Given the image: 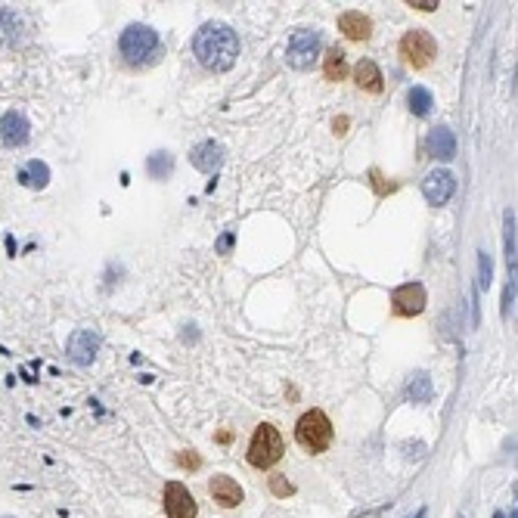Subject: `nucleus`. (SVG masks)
I'll return each instance as SVG.
<instances>
[{
    "label": "nucleus",
    "mask_w": 518,
    "mask_h": 518,
    "mask_svg": "<svg viewBox=\"0 0 518 518\" xmlns=\"http://www.w3.org/2000/svg\"><path fill=\"white\" fill-rule=\"evenodd\" d=\"M193 53H196V59L205 69L227 72V69H233L236 56H239V38H236V31L230 25L208 22L193 38Z\"/></svg>",
    "instance_id": "f257e3e1"
},
{
    "label": "nucleus",
    "mask_w": 518,
    "mask_h": 518,
    "mask_svg": "<svg viewBox=\"0 0 518 518\" xmlns=\"http://www.w3.org/2000/svg\"><path fill=\"white\" fill-rule=\"evenodd\" d=\"M320 31H311V28H301L288 38V47H286V63L292 69H311L313 59L320 56Z\"/></svg>",
    "instance_id": "39448f33"
},
{
    "label": "nucleus",
    "mask_w": 518,
    "mask_h": 518,
    "mask_svg": "<svg viewBox=\"0 0 518 518\" xmlns=\"http://www.w3.org/2000/svg\"><path fill=\"white\" fill-rule=\"evenodd\" d=\"M426 146H428V156L441 158V161H450L456 156V137H453V131H450V127H435V131L428 134Z\"/></svg>",
    "instance_id": "2eb2a0df"
},
{
    "label": "nucleus",
    "mask_w": 518,
    "mask_h": 518,
    "mask_svg": "<svg viewBox=\"0 0 518 518\" xmlns=\"http://www.w3.org/2000/svg\"><path fill=\"white\" fill-rule=\"evenodd\" d=\"M338 31L351 41H369L372 22H369V16H363L360 10H347V13L338 16Z\"/></svg>",
    "instance_id": "4468645a"
},
{
    "label": "nucleus",
    "mask_w": 518,
    "mask_h": 518,
    "mask_svg": "<svg viewBox=\"0 0 518 518\" xmlns=\"http://www.w3.org/2000/svg\"><path fill=\"white\" fill-rule=\"evenodd\" d=\"M401 56L413 65V69H426L431 59L438 56V44H435V38H431L428 31L413 28L401 38Z\"/></svg>",
    "instance_id": "423d86ee"
},
{
    "label": "nucleus",
    "mask_w": 518,
    "mask_h": 518,
    "mask_svg": "<svg viewBox=\"0 0 518 518\" xmlns=\"http://www.w3.org/2000/svg\"><path fill=\"white\" fill-rule=\"evenodd\" d=\"M279 456H283V435L270 422H261L249 444V463L254 469H270L279 463Z\"/></svg>",
    "instance_id": "20e7f679"
},
{
    "label": "nucleus",
    "mask_w": 518,
    "mask_h": 518,
    "mask_svg": "<svg viewBox=\"0 0 518 518\" xmlns=\"http://www.w3.org/2000/svg\"><path fill=\"white\" fill-rule=\"evenodd\" d=\"M456 193V177L450 171H431L426 180H422V196H426L428 205H447Z\"/></svg>",
    "instance_id": "9d476101"
},
{
    "label": "nucleus",
    "mask_w": 518,
    "mask_h": 518,
    "mask_svg": "<svg viewBox=\"0 0 518 518\" xmlns=\"http://www.w3.org/2000/svg\"><path fill=\"white\" fill-rule=\"evenodd\" d=\"M295 438L308 453H323L333 444V422L326 419L323 410H308L295 426Z\"/></svg>",
    "instance_id": "7ed1b4c3"
},
{
    "label": "nucleus",
    "mask_w": 518,
    "mask_h": 518,
    "mask_svg": "<svg viewBox=\"0 0 518 518\" xmlns=\"http://www.w3.org/2000/svg\"><path fill=\"white\" fill-rule=\"evenodd\" d=\"M345 127H347V118H335V131L345 134Z\"/></svg>",
    "instance_id": "c85d7f7f"
},
{
    "label": "nucleus",
    "mask_w": 518,
    "mask_h": 518,
    "mask_svg": "<svg viewBox=\"0 0 518 518\" xmlns=\"http://www.w3.org/2000/svg\"><path fill=\"white\" fill-rule=\"evenodd\" d=\"M171 171H174V156L168 149H158L146 158V174L152 180H165V177H171Z\"/></svg>",
    "instance_id": "a211bd4d"
},
{
    "label": "nucleus",
    "mask_w": 518,
    "mask_h": 518,
    "mask_svg": "<svg viewBox=\"0 0 518 518\" xmlns=\"http://www.w3.org/2000/svg\"><path fill=\"white\" fill-rule=\"evenodd\" d=\"M478 267H481V288L490 286V274H494V264H490V254L481 252L478 254Z\"/></svg>",
    "instance_id": "5701e85b"
},
{
    "label": "nucleus",
    "mask_w": 518,
    "mask_h": 518,
    "mask_svg": "<svg viewBox=\"0 0 518 518\" xmlns=\"http://www.w3.org/2000/svg\"><path fill=\"white\" fill-rule=\"evenodd\" d=\"M406 397H410L413 404H428L431 401V379L428 372H416L410 379V385H406Z\"/></svg>",
    "instance_id": "6ab92c4d"
},
{
    "label": "nucleus",
    "mask_w": 518,
    "mask_h": 518,
    "mask_svg": "<svg viewBox=\"0 0 518 518\" xmlns=\"http://www.w3.org/2000/svg\"><path fill=\"white\" fill-rule=\"evenodd\" d=\"M354 81H357V87L360 90H367V93H382V72H379V65L372 63V59H360L357 65H354Z\"/></svg>",
    "instance_id": "dca6fc26"
},
{
    "label": "nucleus",
    "mask_w": 518,
    "mask_h": 518,
    "mask_svg": "<svg viewBox=\"0 0 518 518\" xmlns=\"http://www.w3.org/2000/svg\"><path fill=\"white\" fill-rule=\"evenodd\" d=\"M323 72H326V78L329 81H345V75H347V63H345V53L338 47H333L326 53V65H323Z\"/></svg>",
    "instance_id": "aec40b11"
},
{
    "label": "nucleus",
    "mask_w": 518,
    "mask_h": 518,
    "mask_svg": "<svg viewBox=\"0 0 518 518\" xmlns=\"http://www.w3.org/2000/svg\"><path fill=\"white\" fill-rule=\"evenodd\" d=\"M69 360L75 367H90L97 360V351H99V335L93 329H75L72 338H69Z\"/></svg>",
    "instance_id": "6e6552de"
},
{
    "label": "nucleus",
    "mask_w": 518,
    "mask_h": 518,
    "mask_svg": "<svg viewBox=\"0 0 518 518\" xmlns=\"http://www.w3.org/2000/svg\"><path fill=\"white\" fill-rule=\"evenodd\" d=\"M506 258H509V270L515 274V215L506 211Z\"/></svg>",
    "instance_id": "4be33fe9"
},
{
    "label": "nucleus",
    "mask_w": 518,
    "mask_h": 518,
    "mask_svg": "<svg viewBox=\"0 0 518 518\" xmlns=\"http://www.w3.org/2000/svg\"><path fill=\"white\" fill-rule=\"evenodd\" d=\"M270 490H274L276 497H288V494H292L295 487H292V484L286 481V475H274V478H270Z\"/></svg>",
    "instance_id": "b1692460"
},
{
    "label": "nucleus",
    "mask_w": 518,
    "mask_h": 518,
    "mask_svg": "<svg viewBox=\"0 0 518 518\" xmlns=\"http://www.w3.org/2000/svg\"><path fill=\"white\" fill-rule=\"evenodd\" d=\"M512 298H515V283H509L506 286V298H503V313H509V304H512Z\"/></svg>",
    "instance_id": "bb28decb"
},
{
    "label": "nucleus",
    "mask_w": 518,
    "mask_h": 518,
    "mask_svg": "<svg viewBox=\"0 0 518 518\" xmlns=\"http://www.w3.org/2000/svg\"><path fill=\"white\" fill-rule=\"evenodd\" d=\"M165 512L168 518H196V500L180 481L165 484Z\"/></svg>",
    "instance_id": "1a4fd4ad"
},
{
    "label": "nucleus",
    "mask_w": 518,
    "mask_h": 518,
    "mask_svg": "<svg viewBox=\"0 0 518 518\" xmlns=\"http://www.w3.org/2000/svg\"><path fill=\"white\" fill-rule=\"evenodd\" d=\"M158 50V31L149 25H127L118 38V53L124 56V63L131 65H143L156 56Z\"/></svg>",
    "instance_id": "f03ea898"
},
{
    "label": "nucleus",
    "mask_w": 518,
    "mask_h": 518,
    "mask_svg": "<svg viewBox=\"0 0 518 518\" xmlns=\"http://www.w3.org/2000/svg\"><path fill=\"white\" fill-rule=\"evenodd\" d=\"M410 6H416L422 13H431V10H438V0H410Z\"/></svg>",
    "instance_id": "a878e982"
},
{
    "label": "nucleus",
    "mask_w": 518,
    "mask_h": 518,
    "mask_svg": "<svg viewBox=\"0 0 518 518\" xmlns=\"http://www.w3.org/2000/svg\"><path fill=\"white\" fill-rule=\"evenodd\" d=\"M406 103H410V112L413 115H428L431 112V106H435V99H431V90H426V87H413L410 93H406Z\"/></svg>",
    "instance_id": "412c9836"
},
{
    "label": "nucleus",
    "mask_w": 518,
    "mask_h": 518,
    "mask_svg": "<svg viewBox=\"0 0 518 518\" xmlns=\"http://www.w3.org/2000/svg\"><path fill=\"white\" fill-rule=\"evenodd\" d=\"M190 161H193V168H199V171L215 174L217 168L224 165V146L215 140H205V143H199V146H193Z\"/></svg>",
    "instance_id": "ddd939ff"
},
{
    "label": "nucleus",
    "mask_w": 518,
    "mask_h": 518,
    "mask_svg": "<svg viewBox=\"0 0 518 518\" xmlns=\"http://www.w3.org/2000/svg\"><path fill=\"white\" fill-rule=\"evenodd\" d=\"M0 140L6 143V146H25L28 143V118L22 112H6L0 118Z\"/></svg>",
    "instance_id": "f8f14e48"
},
{
    "label": "nucleus",
    "mask_w": 518,
    "mask_h": 518,
    "mask_svg": "<svg viewBox=\"0 0 518 518\" xmlns=\"http://www.w3.org/2000/svg\"><path fill=\"white\" fill-rule=\"evenodd\" d=\"M19 180L25 186H31V190H44V186L50 183V168L41 158H35V161H28V165L19 171Z\"/></svg>",
    "instance_id": "f3484780"
},
{
    "label": "nucleus",
    "mask_w": 518,
    "mask_h": 518,
    "mask_svg": "<svg viewBox=\"0 0 518 518\" xmlns=\"http://www.w3.org/2000/svg\"><path fill=\"white\" fill-rule=\"evenodd\" d=\"M230 245H233V236H230V233H227V236H224V239H220V252H227V249H230Z\"/></svg>",
    "instance_id": "cd10ccee"
},
{
    "label": "nucleus",
    "mask_w": 518,
    "mask_h": 518,
    "mask_svg": "<svg viewBox=\"0 0 518 518\" xmlns=\"http://www.w3.org/2000/svg\"><path fill=\"white\" fill-rule=\"evenodd\" d=\"M392 304L397 317H419L426 311V286L422 283H404L392 292Z\"/></svg>",
    "instance_id": "0eeeda50"
},
{
    "label": "nucleus",
    "mask_w": 518,
    "mask_h": 518,
    "mask_svg": "<svg viewBox=\"0 0 518 518\" xmlns=\"http://www.w3.org/2000/svg\"><path fill=\"white\" fill-rule=\"evenodd\" d=\"M177 463H180L183 469H199V456L193 453V450H183V453L177 456Z\"/></svg>",
    "instance_id": "393cba45"
},
{
    "label": "nucleus",
    "mask_w": 518,
    "mask_h": 518,
    "mask_svg": "<svg viewBox=\"0 0 518 518\" xmlns=\"http://www.w3.org/2000/svg\"><path fill=\"white\" fill-rule=\"evenodd\" d=\"M208 494L215 497V503L224 506V509H233V506L242 503V487L230 478V475H215V478L208 481Z\"/></svg>",
    "instance_id": "9b49d317"
}]
</instances>
